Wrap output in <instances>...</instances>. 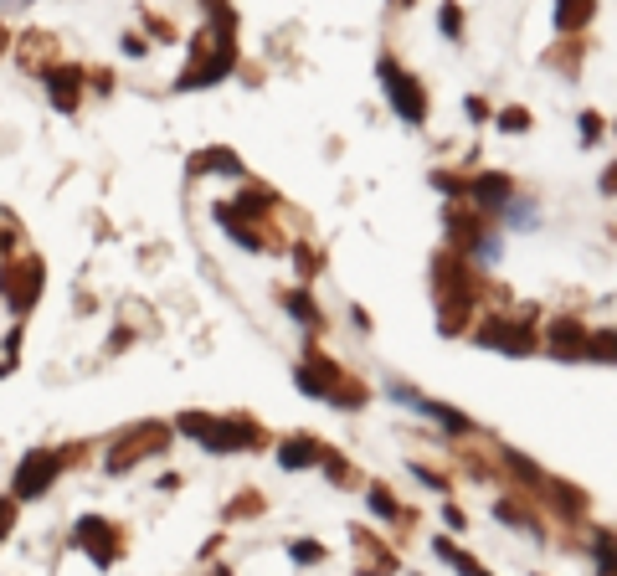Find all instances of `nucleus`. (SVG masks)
<instances>
[{"mask_svg":"<svg viewBox=\"0 0 617 576\" xmlns=\"http://www.w3.org/2000/svg\"><path fill=\"white\" fill-rule=\"evenodd\" d=\"M37 284L41 267L31 258V247L21 237V226L0 211V376L11 366V350H16V325L37 304Z\"/></svg>","mask_w":617,"mask_h":576,"instance_id":"1","label":"nucleus"},{"mask_svg":"<svg viewBox=\"0 0 617 576\" xmlns=\"http://www.w3.org/2000/svg\"><path fill=\"white\" fill-rule=\"evenodd\" d=\"M319 555H325L319 546H293V561H319Z\"/></svg>","mask_w":617,"mask_h":576,"instance_id":"2","label":"nucleus"}]
</instances>
